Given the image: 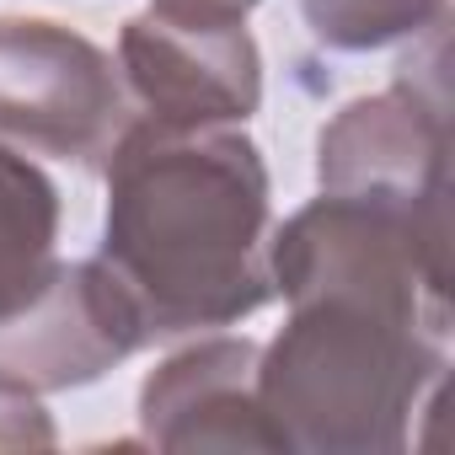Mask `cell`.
<instances>
[{
    "mask_svg": "<svg viewBox=\"0 0 455 455\" xmlns=\"http://www.w3.org/2000/svg\"><path fill=\"white\" fill-rule=\"evenodd\" d=\"M102 166L97 263L124 284L150 343L236 327L274 300V188L236 124L129 118Z\"/></svg>",
    "mask_w": 455,
    "mask_h": 455,
    "instance_id": "6da1fadb",
    "label": "cell"
},
{
    "mask_svg": "<svg viewBox=\"0 0 455 455\" xmlns=\"http://www.w3.org/2000/svg\"><path fill=\"white\" fill-rule=\"evenodd\" d=\"M444 364L450 327L428 316L354 295H300L284 332L258 348V407L284 450L402 455Z\"/></svg>",
    "mask_w": 455,
    "mask_h": 455,
    "instance_id": "7a4b0ae2",
    "label": "cell"
},
{
    "mask_svg": "<svg viewBox=\"0 0 455 455\" xmlns=\"http://www.w3.org/2000/svg\"><path fill=\"white\" fill-rule=\"evenodd\" d=\"M129 129L118 65L44 17H0V140L22 156L102 166Z\"/></svg>",
    "mask_w": 455,
    "mask_h": 455,
    "instance_id": "3957f363",
    "label": "cell"
},
{
    "mask_svg": "<svg viewBox=\"0 0 455 455\" xmlns=\"http://www.w3.org/2000/svg\"><path fill=\"white\" fill-rule=\"evenodd\" d=\"M124 92L161 124H247L263 102V54L242 12L150 0L118 33Z\"/></svg>",
    "mask_w": 455,
    "mask_h": 455,
    "instance_id": "277c9868",
    "label": "cell"
},
{
    "mask_svg": "<svg viewBox=\"0 0 455 455\" xmlns=\"http://www.w3.org/2000/svg\"><path fill=\"white\" fill-rule=\"evenodd\" d=\"M145 343L134 300L97 258L49 263L12 306H0V375L38 396L92 386Z\"/></svg>",
    "mask_w": 455,
    "mask_h": 455,
    "instance_id": "5b68a950",
    "label": "cell"
},
{
    "mask_svg": "<svg viewBox=\"0 0 455 455\" xmlns=\"http://www.w3.org/2000/svg\"><path fill=\"white\" fill-rule=\"evenodd\" d=\"M322 193L386 198V204H450V97L444 70L418 81L402 65V81L354 97L316 140Z\"/></svg>",
    "mask_w": 455,
    "mask_h": 455,
    "instance_id": "8992f818",
    "label": "cell"
},
{
    "mask_svg": "<svg viewBox=\"0 0 455 455\" xmlns=\"http://www.w3.org/2000/svg\"><path fill=\"white\" fill-rule=\"evenodd\" d=\"M140 439L156 450H268L279 434L258 407V343L198 338L161 359L140 386Z\"/></svg>",
    "mask_w": 455,
    "mask_h": 455,
    "instance_id": "52a82bcc",
    "label": "cell"
},
{
    "mask_svg": "<svg viewBox=\"0 0 455 455\" xmlns=\"http://www.w3.org/2000/svg\"><path fill=\"white\" fill-rule=\"evenodd\" d=\"M60 242V188L0 140V306H12L49 263Z\"/></svg>",
    "mask_w": 455,
    "mask_h": 455,
    "instance_id": "ba28073f",
    "label": "cell"
},
{
    "mask_svg": "<svg viewBox=\"0 0 455 455\" xmlns=\"http://www.w3.org/2000/svg\"><path fill=\"white\" fill-rule=\"evenodd\" d=\"M316 44L338 54H370L402 38H423L444 22V0H300Z\"/></svg>",
    "mask_w": 455,
    "mask_h": 455,
    "instance_id": "9c48e42d",
    "label": "cell"
},
{
    "mask_svg": "<svg viewBox=\"0 0 455 455\" xmlns=\"http://www.w3.org/2000/svg\"><path fill=\"white\" fill-rule=\"evenodd\" d=\"M54 444H60V434H54L38 391L0 375V450H54Z\"/></svg>",
    "mask_w": 455,
    "mask_h": 455,
    "instance_id": "30bf717a",
    "label": "cell"
},
{
    "mask_svg": "<svg viewBox=\"0 0 455 455\" xmlns=\"http://www.w3.org/2000/svg\"><path fill=\"white\" fill-rule=\"evenodd\" d=\"M198 6H220V12H242V17H247L258 0H198Z\"/></svg>",
    "mask_w": 455,
    "mask_h": 455,
    "instance_id": "8fae6325",
    "label": "cell"
}]
</instances>
